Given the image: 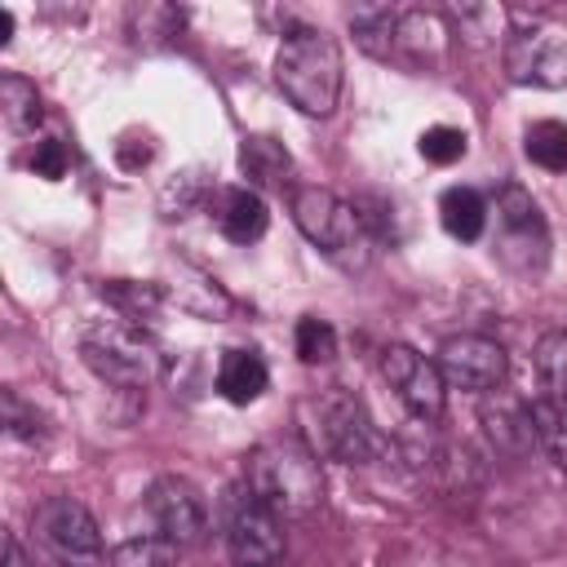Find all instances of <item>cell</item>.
Instances as JSON below:
<instances>
[{
    "label": "cell",
    "instance_id": "1",
    "mask_svg": "<svg viewBox=\"0 0 567 567\" xmlns=\"http://www.w3.org/2000/svg\"><path fill=\"white\" fill-rule=\"evenodd\" d=\"M275 84L301 115L315 120L332 115L346 84V62L337 40L319 27H292L275 53Z\"/></svg>",
    "mask_w": 567,
    "mask_h": 567
},
{
    "label": "cell",
    "instance_id": "2",
    "mask_svg": "<svg viewBox=\"0 0 567 567\" xmlns=\"http://www.w3.org/2000/svg\"><path fill=\"white\" fill-rule=\"evenodd\" d=\"M292 221L341 270H368L377 257V235H372L368 213L359 204L323 190V186H297L292 190Z\"/></svg>",
    "mask_w": 567,
    "mask_h": 567
},
{
    "label": "cell",
    "instance_id": "3",
    "mask_svg": "<svg viewBox=\"0 0 567 567\" xmlns=\"http://www.w3.org/2000/svg\"><path fill=\"white\" fill-rule=\"evenodd\" d=\"M244 483L279 514V518H297V514H310L319 509L323 501V470H319V456L297 443V439H275V443H261L248 465H244Z\"/></svg>",
    "mask_w": 567,
    "mask_h": 567
},
{
    "label": "cell",
    "instance_id": "4",
    "mask_svg": "<svg viewBox=\"0 0 567 567\" xmlns=\"http://www.w3.org/2000/svg\"><path fill=\"white\" fill-rule=\"evenodd\" d=\"M80 359L97 381L120 390H146L159 377L155 341L128 319H93L80 332Z\"/></svg>",
    "mask_w": 567,
    "mask_h": 567
},
{
    "label": "cell",
    "instance_id": "5",
    "mask_svg": "<svg viewBox=\"0 0 567 567\" xmlns=\"http://www.w3.org/2000/svg\"><path fill=\"white\" fill-rule=\"evenodd\" d=\"M496 257L505 270L514 275H540L549 261V226L540 204L532 199V190H523L518 182H505L496 190Z\"/></svg>",
    "mask_w": 567,
    "mask_h": 567
},
{
    "label": "cell",
    "instance_id": "6",
    "mask_svg": "<svg viewBox=\"0 0 567 567\" xmlns=\"http://www.w3.org/2000/svg\"><path fill=\"white\" fill-rule=\"evenodd\" d=\"M221 518H226V549H230L235 567H270V563L284 554L279 514H275L244 478L226 492Z\"/></svg>",
    "mask_w": 567,
    "mask_h": 567
},
{
    "label": "cell",
    "instance_id": "7",
    "mask_svg": "<svg viewBox=\"0 0 567 567\" xmlns=\"http://www.w3.org/2000/svg\"><path fill=\"white\" fill-rule=\"evenodd\" d=\"M315 408H319V452L323 456H332L341 465H363V461L381 456L385 439H381L372 412L363 408V399L332 385Z\"/></svg>",
    "mask_w": 567,
    "mask_h": 567
},
{
    "label": "cell",
    "instance_id": "8",
    "mask_svg": "<svg viewBox=\"0 0 567 567\" xmlns=\"http://www.w3.org/2000/svg\"><path fill=\"white\" fill-rule=\"evenodd\" d=\"M40 545L66 567H93L102 558V527L75 496H49L31 518Z\"/></svg>",
    "mask_w": 567,
    "mask_h": 567
},
{
    "label": "cell",
    "instance_id": "9",
    "mask_svg": "<svg viewBox=\"0 0 567 567\" xmlns=\"http://www.w3.org/2000/svg\"><path fill=\"white\" fill-rule=\"evenodd\" d=\"M439 372L447 381V390H465V394H492L505 385L509 377V354L501 341L483 337V332H461L447 337L439 346Z\"/></svg>",
    "mask_w": 567,
    "mask_h": 567
},
{
    "label": "cell",
    "instance_id": "10",
    "mask_svg": "<svg viewBox=\"0 0 567 567\" xmlns=\"http://www.w3.org/2000/svg\"><path fill=\"white\" fill-rule=\"evenodd\" d=\"M381 377L390 381V390L399 394V403L416 416V421H439L447 408V381L439 372L434 359H425L421 350L390 341L381 350Z\"/></svg>",
    "mask_w": 567,
    "mask_h": 567
},
{
    "label": "cell",
    "instance_id": "11",
    "mask_svg": "<svg viewBox=\"0 0 567 567\" xmlns=\"http://www.w3.org/2000/svg\"><path fill=\"white\" fill-rule=\"evenodd\" d=\"M146 514L155 523L159 536H168L173 545H199L208 532V505L199 496V487L182 474H159L146 487Z\"/></svg>",
    "mask_w": 567,
    "mask_h": 567
},
{
    "label": "cell",
    "instance_id": "12",
    "mask_svg": "<svg viewBox=\"0 0 567 567\" xmlns=\"http://www.w3.org/2000/svg\"><path fill=\"white\" fill-rule=\"evenodd\" d=\"M505 75L523 89H567V40L549 27H523L505 40Z\"/></svg>",
    "mask_w": 567,
    "mask_h": 567
},
{
    "label": "cell",
    "instance_id": "13",
    "mask_svg": "<svg viewBox=\"0 0 567 567\" xmlns=\"http://www.w3.org/2000/svg\"><path fill=\"white\" fill-rule=\"evenodd\" d=\"M217 230L230 239V244H257L270 226V213H266V199L252 190V186H230L221 190L217 199Z\"/></svg>",
    "mask_w": 567,
    "mask_h": 567
},
{
    "label": "cell",
    "instance_id": "14",
    "mask_svg": "<svg viewBox=\"0 0 567 567\" xmlns=\"http://www.w3.org/2000/svg\"><path fill=\"white\" fill-rule=\"evenodd\" d=\"M270 385V368L257 350H226L217 363V390L226 403H252L261 399V390Z\"/></svg>",
    "mask_w": 567,
    "mask_h": 567
},
{
    "label": "cell",
    "instance_id": "15",
    "mask_svg": "<svg viewBox=\"0 0 567 567\" xmlns=\"http://www.w3.org/2000/svg\"><path fill=\"white\" fill-rule=\"evenodd\" d=\"M439 221H443V230H447L452 239L474 244V239H483V230H487V221H492V208H487V199H483L478 190L452 186V190H443V199H439Z\"/></svg>",
    "mask_w": 567,
    "mask_h": 567
},
{
    "label": "cell",
    "instance_id": "16",
    "mask_svg": "<svg viewBox=\"0 0 567 567\" xmlns=\"http://www.w3.org/2000/svg\"><path fill=\"white\" fill-rule=\"evenodd\" d=\"M239 168L252 186H288L292 177V155L275 137H244L239 146Z\"/></svg>",
    "mask_w": 567,
    "mask_h": 567
},
{
    "label": "cell",
    "instance_id": "17",
    "mask_svg": "<svg viewBox=\"0 0 567 567\" xmlns=\"http://www.w3.org/2000/svg\"><path fill=\"white\" fill-rule=\"evenodd\" d=\"M527 416H532V439L536 447L554 461V465H567V408L549 394L532 399L527 403Z\"/></svg>",
    "mask_w": 567,
    "mask_h": 567
},
{
    "label": "cell",
    "instance_id": "18",
    "mask_svg": "<svg viewBox=\"0 0 567 567\" xmlns=\"http://www.w3.org/2000/svg\"><path fill=\"white\" fill-rule=\"evenodd\" d=\"M0 111H4V124L13 133H31L40 124V93L27 75L18 71H4L0 75Z\"/></svg>",
    "mask_w": 567,
    "mask_h": 567
},
{
    "label": "cell",
    "instance_id": "19",
    "mask_svg": "<svg viewBox=\"0 0 567 567\" xmlns=\"http://www.w3.org/2000/svg\"><path fill=\"white\" fill-rule=\"evenodd\" d=\"M483 421H487V434H492L501 447H509V452L536 447L527 403H487V408H483Z\"/></svg>",
    "mask_w": 567,
    "mask_h": 567
},
{
    "label": "cell",
    "instance_id": "20",
    "mask_svg": "<svg viewBox=\"0 0 567 567\" xmlns=\"http://www.w3.org/2000/svg\"><path fill=\"white\" fill-rule=\"evenodd\" d=\"M523 151L532 164H540L549 173H567V124L563 120H536L523 133Z\"/></svg>",
    "mask_w": 567,
    "mask_h": 567
},
{
    "label": "cell",
    "instance_id": "21",
    "mask_svg": "<svg viewBox=\"0 0 567 567\" xmlns=\"http://www.w3.org/2000/svg\"><path fill=\"white\" fill-rule=\"evenodd\" d=\"M177 549L168 536L151 532V536H128L111 549V567H177Z\"/></svg>",
    "mask_w": 567,
    "mask_h": 567
},
{
    "label": "cell",
    "instance_id": "22",
    "mask_svg": "<svg viewBox=\"0 0 567 567\" xmlns=\"http://www.w3.org/2000/svg\"><path fill=\"white\" fill-rule=\"evenodd\" d=\"M350 27H354L359 44H363L372 58H385V53L399 44V13H394V9H354V13H350Z\"/></svg>",
    "mask_w": 567,
    "mask_h": 567
},
{
    "label": "cell",
    "instance_id": "23",
    "mask_svg": "<svg viewBox=\"0 0 567 567\" xmlns=\"http://www.w3.org/2000/svg\"><path fill=\"white\" fill-rule=\"evenodd\" d=\"M204 195H208V173L204 168H186L159 190V208H164V217H186V213H195L204 204Z\"/></svg>",
    "mask_w": 567,
    "mask_h": 567
},
{
    "label": "cell",
    "instance_id": "24",
    "mask_svg": "<svg viewBox=\"0 0 567 567\" xmlns=\"http://www.w3.org/2000/svg\"><path fill=\"white\" fill-rule=\"evenodd\" d=\"M536 372L549 399H563L567 390V332H545L536 346Z\"/></svg>",
    "mask_w": 567,
    "mask_h": 567
},
{
    "label": "cell",
    "instance_id": "25",
    "mask_svg": "<svg viewBox=\"0 0 567 567\" xmlns=\"http://www.w3.org/2000/svg\"><path fill=\"white\" fill-rule=\"evenodd\" d=\"M102 297L115 301L128 319H146V315L164 301V288H159V284H133V279H111V284L102 288Z\"/></svg>",
    "mask_w": 567,
    "mask_h": 567
},
{
    "label": "cell",
    "instance_id": "26",
    "mask_svg": "<svg viewBox=\"0 0 567 567\" xmlns=\"http://www.w3.org/2000/svg\"><path fill=\"white\" fill-rule=\"evenodd\" d=\"M297 354H301V363H328L337 354V328L319 315H306L297 323Z\"/></svg>",
    "mask_w": 567,
    "mask_h": 567
},
{
    "label": "cell",
    "instance_id": "27",
    "mask_svg": "<svg viewBox=\"0 0 567 567\" xmlns=\"http://www.w3.org/2000/svg\"><path fill=\"white\" fill-rule=\"evenodd\" d=\"M465 133L461 128H452V124H430L425 133H421V155L430 159V164H439V168H447V164H456L461 155H465Z\"/></svg>",
    "mask_w": 567,
    "mask_h": 567
},
{
    "label": "cell",
    "instance_id": "28",
    "mask_svg": "<svg viewBox=\"0 0 567 567\" xmlns=\"http://www.w3.org/2000/svg\"><path fill=\"white\" fill-rule=\"evenodd\" d=\"M4 430L9 439H22V443H35L44 434V416L35 403H27L18 390H4Z\"/></svg>",
    "mask_w": 567,
    "mask_h": 567
},
{
    "label": "cell",
    "instance_id": "29",
    "mask_svg": "<svg viewBox=\"0 0 567 567\" xmlns=\"http://www.w3.org/2000/svg\"><path fill=\"white\" fill-rule=\"evenodd\" d=\"M31 168H35V177H44V182H58V177L66 173V146H62L58 137H44V142H35V151H31Z\"/></svg>",
    "mask_w": 567,
    "mask_h": 567
},
{
    "label": "cell",
    "instance_id": "30",
    "mask_svg": "<svg viewBox=\"0 0 567 567\" xmlns=\"http://www.w3.org/2000/svg\"><path fill=\"white\" fill-rule=\"evenodd\" d=\"M4 567H31L22 545H18V536H4Z\"/></svg>",
    "mask_w": 567,
    "mask_h": 567
},
{
    "label": "cell",
    "instance_id": "31",
    "mask_svg": "<svg viewBox=\"0 0 567 567\" xmlns=\"http://www.w3.org/2000/svg\"><path fill=\"white\" fill-rule=\"evenodd\" d=\"M13 31V9H0V40H9Z\"/></svg>",
    "mask_w": 567,
    "mask_h": 567
},
{
    "label": "cell",
    "instance_id": "32",
    "mask_svg": "<svg viewBox=\"0 0 567 567\" xmlns=\"http://www.w3.org/2000/svg\"><path fill=\"white\" fill-rule=\"evenodd\" d=\"M558 403H563V408H567V390H563V399H558Z\"/></svg>",
    "mask_w": 567,
    "mask_h": 567
}]
</instances>
